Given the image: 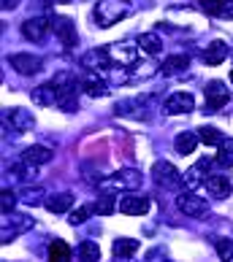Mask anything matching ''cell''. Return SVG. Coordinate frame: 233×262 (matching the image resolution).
Here are the masks:
<instances>
[{
    "mask_svg": "<svg viewBox=\"0 0 233 262\" xmlns=\"http://www.w3.org/2000/svg\"><path fill=\"white\" fill-rule=\"evenodd\" d=\"M79 257L82 259H101V246L95 241H84L79 246Z\"/></svg>",
    "mask_w": 233,
    "mask_h": 262,
    "instance_id": "cell-29",
    "label": "cell"
},
{
    "mask_svg": "<svg viewBox=\"0 0 233 262\" xmlns=\"http://www.w3.org/2000/svg\"><path fill=\"white\" fill-rule=\"evenodd\" d=\"M135 251H139V238H114V244H111L114 259H128Z\"/></svg>",
    "mask_w": 233,
    "mask_h": 262,
    "instance_id": "cell-16",
    "label": "cell"
},
{
    "mask_svg": "<svg viewBox=\"0 0 233 262\" xmlns=\"http://www.w3.org/2000/svg\"><path fill=\"white\" fill-rule=\"evenodd\" d=\"M206 192L211 198H217V200H225L228 195H230V179L228 176H222V173H211V176H206Z\"/></svg>",
    "mask_w": 233,
    "mask_h": 262,
    "instance_id": "cell-12",
    "label": "cell"
},
{
    "mask_svg": "<svg viewBox=\"0 0 233 262\" xmlns=\"http://www.w3.org/2000/svg\"><path fill=\"white\" fill-rule=\"evenodd\" d=\"M217 146H220L217 165H220V168H230V165H233V138H222Z\"/></svg>",
    "mask_w": 233,
    "mask_h": 262,
    "instance_id": "cell-25",
    "label": "cell"
},
{
    "mask_svg": "<svg viewBox=\"0 0 233 262\" xmlns=\"http://www.w3.org/2000/svg\"><path fill=\"white\" fill-rule=\"evenodd\" d=\"M177 208L184 213V216H192V219H201L209 213V203L203 200L201 195H192V192H182L177 195Z\"/></svg>",
    "mask_w": 233,
    "mask_h": 262,
    "instance_id": "cell-4",
    "label": "cell"
},
{
    "mask_svg": "<svg viewBox=\"0 0 233 262\" xmlns=\"http://www.w3.org/2000/svg\"><path fill=\"white\" fill-rule=\"evenodd\" d=\"M22 160L38 168V165H46V162L52 160V151L46 149V146H27V149H25V154H22Z\"/></svg>",
    "mask_w": 233,
    "mask_h": 262,
    "instance_id": "cell-23",
    "label": "cell"
},
{
    "mask_svg": "<svg viewBox=\"0 0 233 262\" xmlns=\"http://www.w3.org/2000/svg\"><path fill=\"white\" fill-rule=\"evenodd\" d=\"M92 211H95L92 206H79L76 211H71V216H68V222H71V225H84L87 216H90Z\"/></svg>",
    "mask_w": 233,
    "mask_h": 262,
    "instance_id": "cell-32",
    "label": "cell"
},
{
    "mask_svg": "<svg viewBox=\"0 0 233 262\" xmlns=\"http://www.w3.org/2000/svg\"><path fill=\"white\" fill-rule=\"evenodd\" d=\"M57 3H71V0H57Z\"/></svg>",
    "mask_w": 233,
    "mask_h": 262,
    "instance_id": "cell-38",
    "label": "cell"
},
{
    "mask_svg": "<svg viewBox=\"0 0 233 262\" xmlns=\"http://www.w3.org/2000/svg\"><path fill=\"white\" fill-rule=\"evenodd\" d=\"M46 33H49V19H44V16H35V19H27V22L22 25V35L27 38V41H44Z\"/></svg>",
    "mask_w": 233,
    "mask_h": 262,
    "instance_id": "cell-11",
    "label": "cell"
},
{
    "mask_svg": "<svg viewBox=\"0 0 233 262\" xmlns=\"http://www.w3.org/2000/svg\"><path fill=\"white\" fill-rule=\"evenodd\" d=\"M30 98H33L35 105H54L57 103V84H54V79L46 81V84H38L35 90L30 92Z\"/></svg>",
    "mask_w": 233,
    "mask_h": 262,
    "instance_id": "cell-14",
    "label": "cell"
},
{
    "mask_svg": "<svg viewBox=\"0 0 233 262\" xmlns=\"http://www.w3.org/2000/svg\"><path fill=\"white\" fill-rule=\"evenodd\" d=\"M228 0H201V8L206 14H217L220 16V11H222V6H225Z\"/></svg>",
    "mask_w": 233,
    "mask_h": 262,
    "instance_id": "cell-34",
    "label": "cell"
},
{
    "mask_svg": "<svg viewBox=\"0 0 233 262\" xmlns=\"http://www.w3.org/2000/svg\"><path fill=\"white\" fill-rule=\"evenodd\" d=\"M230 81H233V71H230Z\"/></svg>",
    "mask_w": 233,
    "mask_h": 262,
    "instance_id": "cell-39",
    "label": "cell"
},
{
    "mask_svg": "<svg viewBox=\"0 0 233 262\" xmlns=\"http://www.w3.org/2000/svg\"><path fill=\"white\" fill-rule=\"evenodd\" d=\"M11 173L19 179V181H33L35 179V165H30V162H14L11 165Z\"/></svg>",
    "mask_w": 233,
    "mask_h": 262,
    "instance_id": "cell-26",
    "label": "cell"
},
{
    "mask_svg": "<svg viewBox=\"0 0 233 262\" xmlns=\"http://www.w3.org/2000/svg\"><path fill=\"white\" fill-rule=\"evenodd\" d=\"M215 249H217V254L222 259H233V241L222 238V241H217V244H215Z\"/></svg>",
    "mask_w": 233,
    "mask_h": 262,
    "instance_id": "cell-33",
    "label": "cell"
},
{
    "mask_svg": "<svg viewBox=\"0 0 233 262\" xmlns=\"http://www.w3.org/2000/svg\"><path fill=\"white\" fill-rule=\"evenodd\" d=\"M82 90L90 95V98H103V95L109 92V90H106V81L101 79L98 71H92V73L84 76V79H82Z\"/></svg>",
    "mask_w": 233,
    "mask_h": 262,
    "instance_id": "cell-15",
    "label": "cell"
},
{
    "mask_svg": "<svg viewBox=\"0 0 233 262\" xmlns=\"http://www.w3.org/2000/svg\"><path fill=\"white\" fill-rule=\"evenodd\" d=\"M135 43H139V49L147 52V54H160L163 52V41H160L158 33H141Z\"/></svg>",
    "mask_w": 233,
    "mask_h": 262,
    "instance_id": "cell-24",
    "label": "cell"
},
{
    "mask_svg": "<svg viewBox=\"0 0 233 262\" xmlns=\"http://www.w3.org/2000/svg\"><path fill=\"white\" fill-rule=\"evenodd\" d=\"M198 138H201V143H206V146H217V143L222 141V135H220L217 127H211V124H203V127L198 130Z\"/></svg>",
    "mask_w": 233,
    "mask_h": 262,
    "instance_id": "cell-28",
    "label": "cell"
},
{
    "mask_svg": "<svg viewBox=\"0 0 233 262\" xmlns=\"http://www.w3.org/2000/svg\"><path fill=\"white\" fill-rule=\"evenodd\" d=\"M190 65V57L187 54H171L166 62H163V73L166 76H177V73H184Z\"/></svg>",
    "mask_w": 233,
    "mask_h": 262,
    "instance_id": "cell-22",
    "label": "cell"
},
{
    "mask_svg": "<svg viewBox=\"0 0 233 262\" xmlns=\"http://www.w3.org/2000/svg\"><path fill=\"white\" fill-rule=\"evenodd\" d=\"M38 195H44V192H41V189H25V195H22V198H25L27 203H30V206H38V203H46V200H41Z\"/></svg>",
    "mask_w": 233,
    "mask_h": 262,
    "instance_id": "cell-35",
    "label": "cell"
},
{
    "mask_svg": "<svg viewBox=\"0 0 233 262\" xmlns=\"http://www.w3.org/2000/svg\"><path fill=\"white\" fill-rule=\"evenodd\" d=\"M6 119H8V124H11L14 130H30L33 124H35L33 114L27 111V108H11V111L6 114Z\"/></svg>",
    "mask_w": 233,
    "mask_h": 262,
    "instance_id": "cell-18",
    "label": "cell"
},
{
    "mask_svg": "<svg viewBox=\"0 0 233 262\" xmlns=\"http://www.w3.org/2000/svg\"><path fill=\"white\" fill-rule=\"evenodd\" d=\"M139 184H141V173L133 170V168H125L120 173H114V176L98 181V187L103 192H130V189L139 187Z\"/></svg>",
    "mask_w": 233,
    "mask_h": 262,
    "instance_id": "cell-2",
    "label": "cell"
},
{
    "mask_svg": "<svg viewBox=\"0 0 233 262\" xmlns=\"http://www.w3.org/2000/svg\"><path fill=\"white\" fill-rule=\"evenodd\" d=\"M49 259H71V246H68L65 244V241H60V238H57V241H52V244H49Z\"/></svg>",
    "mask_w": 233,
    "mask_h": 262,
    "instance_id": "cell-27",
    "label": "cell"
},
{
    "mask_svg": "<svg viewBox=\"0 0 233 262\" xmlns=\"http://www.w3.org/2000/svg\"><path fill=\"white\" fill-rule=\"evenodd\" d=\"M196 108V98L190 92H173L171 98L166 100V114L177 116V114H190Z\"/></svg>",
    "mask_w": 233,
    "mask_h": 262,
    "instance_id": "cell-8",
    "label": "cell"
},
{
    "mask_svg": "<svg viewBox=\"0 0 233 262\" xmlns=\"http://www.w3.org/2000/svg\"><path fill=\"white\" fill-rule=\"evenodd\" d=\"M0 6H3V11H14L19 6V0H0Z\"/></svg>",
    "mask_w": 233,
    "mask_h": 262,
    "instance_id": "cell-36",
    "label": "cell"
},
{
    "mask_svg": "<svg viewBox=\"0 0 233 262\" xmlns=\"http://www.w3.org/2000/svg\"><path fill=\"white\" fill-rule=\"evenodd\" d=\"M0 208H3V213H14V208H16V192L14 189L0 192Z\"/></svg>",
    "mask_w": 233,
    "mask_h": 262,
    "instance_id": "cell-30",
    "label": "cell"
},
{
    "mask_svg": "<svg viewBox=\"0 0 233 262\" xmlns=\"http://www.w3.org/2000/svg\"><path fill=\"white\" fill-rule=\"evenodd\" d=\"M46 208H49L52 213H71L73 208V195L71 192H60V195H52L49 200L44 203Z\"/></svg>",
    "mask_w": 233,
    "mask_h": 262,
    "instance_id": "cell-21",
    "label": "cell"
},
{
    "mask_svg": "<svg viewBox=\"0 0 233 262\" xmlns=\"http://www.w3.org/2000/svg\"><path fill=\"white\" fill-rule=\"evenodd\" d=\"M228 57V43L225 41H211L203 49V62L206 65H222V60Z\"/></svg>",
    "mask_w": 233,
    "mask_h": 262,
    "instance_id": "cell-19",
    "label": "cell"
},
{
    "mask_svg": "<svg viewBox=\"0 0 233 262\" xmlns=\"http://www.w3.org/2000/svg\"><path fill=\"white\" fill-rule=\"evenodd\" d=\"M52 30L63 41V46H73L76 43V27H73V22L68 16H57L52 22Z\"/></svg>",
    "mask_w": 233,
    "mask_h": 262,
    "instance_id": "cell-13",
    "label": "cell"
},
{
    "mask_svg": "<svg viewBox=\"0 0 233 262\" xmlns=\"http://www.w3.org/2000/svg\"><path fill=\"white\" fill-rule=\"evenodd\" d=\"M198 133H192V130H184V133H179L177 138H173V149H177L182 157L184 154H192L196 151V146H198Z\"/></svg>",
    "mask_w": 233,
    "mask_h": 262,
    "instance_id": "cell-20",
    "label": "cell"
},
{
    "mask_svg": "<svg viewBox=\"0 0 233 262\" xmlns=\"http://www.w3.org/2000/svg\"><path fill=\"white\" fill-rule=\"evenodd\" d=\"M128 14H130V0H98V6L92 8L98 27H111Z\"/></svg>",
    "mask_w": 233,
    "mask_h": 262,
    "instance_id": "cell-1",
    "label": "cell"
},
{
    "mask_svg": "<svg viewBox=\"0 0 233 262\" xmlns=\"http://www.w3.org/2000/svg\"><path fill=\"white\" fill-rule=\"evenodd\" d=\"M220 16H233V0H228V3L222 6V11H220Z\"/></svg>",
    "mask_w": 233,
    "mask_h": 262,
    "instance_id": "cell-37",
    "label": "cell"
},
{
    "mask_svg": "<svg viewBox=\"0 0 233 262\" xmlns=\"http://www.w3.org/2000/svg\"><path fill=\"white\" fill-rule=\"evenodd\" d=\"M98 213H103V216H109V213H114V195L111 192H106V195H101V200L92 206Z\"/></svg>",
    "mask_w": 233,
    "mask_h": 262,
    "instance_id": "cell-31",
    "label": "cell"
},
{
    "mask_svg": "<svg viewBox=\"0 0 233 262\" xmlns=\"http://www.w3.org/2000/svg\"><path fill=\"white\" fill-rule=\"evenodd\" d=\"M203 95H206V111L209 114L220 111L222 105H228V100H230V90L222 81H209L206 90H203Z\"/></svg>",
    "mask_w": 233,
    "mask_h": 262,
    "instance_id": "cell-6",
    "label": "cell"
},
{
    "mask_svg": "<svg viewBox=\"0 0 233 262\" xmlns=\"http://www.w3.org/2000/svg\"><path fill=\"white\" fill-rule=\"evenodd\" d=\"M84 65L90 68V71H98V73H106V71H111V68L116 65L114 62V57L109 49H95L84 57Z\"/></svg>",
    "mask_w": 233,
    "mask_h": 262,
    "instance_id": "cell-10",
    "label": "cell"
},
{
    "mask_svg": "<svg viewBox=\"0 0 233 262\" xmlns=\"http://www.w3.org/2000/svg\"><path fill=\"white\" fill-rule=\"evenodd\" d=\"M8 65H11L16 73H22V76H35L38 71H41V57L19 52V54H11V57H8Z\"/></svg>",
    "mask_w": 233,
    "mask_h": 262,
    "instance_id": "cell-7",
    "label": "cell"
},
{
    "mask_svg": "<svg viewBox=\"0 0 233 262\" xmlns=\"http://www.w3.org/2000/svg\"><path fill=\"white\" fill-rule=\"evenodd\" d=\"M152 176H154V184H158V187H163V189H177L179 184H182V173L173 168L171 162H166V160L154 162Z\"/></svg>",
    "mask_w": 233,
    "mask_h": 262,
    "instance_id": "cell-5",
    "label": "cell"
},
{
    "mask_svg": "<svg viewBox=\"0 0 233 262\" xmlns=\"http://www.w3.org/2000/svg\"><path fill=\"white\" fill-rule=\"evenodd\" d=\"M54 84H57V105L63 111H76V86L82 81H76L71 73H57L54 76Z\"/></svg>",
    "mask_w": 233,
    "mask_h": 262,
    "instance_id": "cell-3",
    "label": "cell"
},
{
    "mask_svg": "<svg viewBox=\"0 0 233 262\" xmlns=\"http://www.w3.org/2000/svg\"><path fill=\"white\" fill-rule=\"evenodd\" d=\"M206 173H209V160H201L198 165H192V168L182 176V184L190 189H196L201 181H206Z\"/></svg>",
    "mask_w": 233,
    "mask_h": 262,
    "instance_id": "cell-17",
    "label": "cell"
},
{
    "mask_svg": "<svg viewBox=\"0 0 233 262\" xmlns=\"http://www.w3.org/2000/svg\"><path fill=\"white\" fill-rule=\"evenodd\" d=\"M120 211L125 213V216H144V213L149 211V198H144V195H122Z\"/></svg>",
    "mask_w": 233,
    "mask_h": 262,
    "instance_id": "cell-9",
    "label": "cell"
}]
</instances>
